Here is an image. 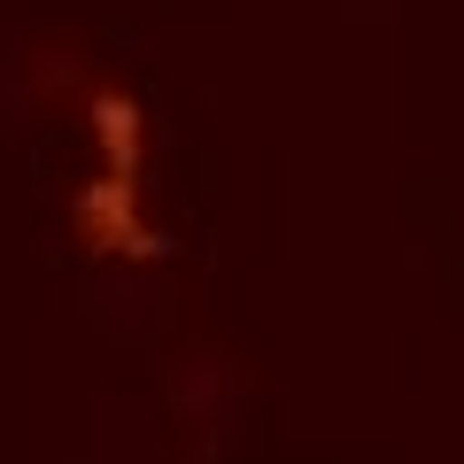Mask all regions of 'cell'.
<instances>
[{
    "label": "cell",
    "mask_w": 464,
    "mask_h": 464,
    "mask_svg": "<svg viewBox=\"0 0 464 464\" xmlns=\"http://www.w3.org/2000/svg\"><path fill=\"white\" fill-rule=\"evenodd\" d=\"M85 140H93V179L78 186V248L93 264H163L170 256V232L155 217V124H148V101L116 78H93L85 93Z\"/></svg>",
    "instance_id": "obj_1"
}]
</instances>
